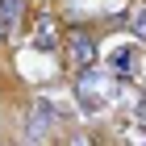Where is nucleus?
Listing matches in <instances>:
<instances>
[{"label":"nucleus","instance_id":"obj_1","mask_svg":"<svg viewBox=\"0 0 146 146\" xmlns=\"http://www.w3.org/2000/svg\"><path fill=\"white\" fill-rule=\"evenodd\" d=\"M67 46H71V63H75V67H92V63H96V42H92L88 34H71L67 38Z\"/></svg>","mask_w":146,"mask_h":146},{"label":"nucleus","instance_id":"obj_2","mask_svg":"<svg viewBox=\"0 0 146 146\" xmlns=\"http://www.w3.org/2000/svg\"><path fill=\"white\" fill-rule=\"evenodd\" d=\"M34 46H38V50H58V21H54V17H38Z\"/></svg>","mask_w":146,"mask_h":146},{"label":"nucleus","instance_id":"obj_3","mask_svg":"<svg viewBox=\"0 0 146 146\" xmlns=\"http://www.w3.org/2000/svg\"><path fill=\"white\" fill-rule=\"evenodd\" d=\"M21 13H25V0H0V17H4V21H17V17H21Z\"/></svg>","mask_w":146,"mask_h":146},{"label":"nucleus","instance_id":"obj_4","mask_svg":"<svg viewBox=\"0 0 146 146\" xmlns=\"http://www.w3.org/2000/svg\"><path fill=\"white\" fill-rule=\"evenodd\" d=\"M129 34L146 42V9H134V13H129Z\"/></svg>","mask_w":146,"mask_h":146},{"label":"nucleus","instance_id":"obj_5","mask_svg":"<svg viewBox=\"0 0 146 146\" xmlns=\"http://www.w3.org/2000/svg\"><path fill=\"white\" fill-rule=\"evenodd\" d=\"M67 146H92V142H88V138H71Z\"/></svg>","mask_w":146,"mask_h":146}]
</instances>
